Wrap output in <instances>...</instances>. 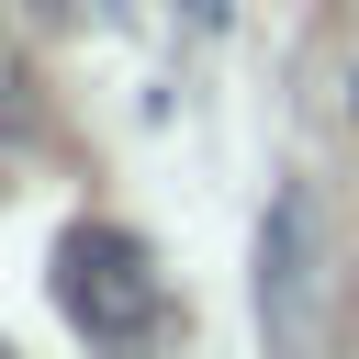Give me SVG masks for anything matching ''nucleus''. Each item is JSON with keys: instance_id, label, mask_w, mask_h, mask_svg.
Wrapping results in <instances>:
<instances>
[{"instance_id": "obj_2", "label": "nucleus", "mask_w": 359, "mask_h": 359, "mask_svg": "<svg viewBox=\"0 0 359 359\" xmlns=\"http://www.w3.org/2000/svg\"><path fill=\"white\" fill-rule=\"evenodd\" d=\"M314 303H325V224H314V191L280 180L269 224H258V337H269V359L314 348Z\"/></svg>"}, {"instance_id": "obj_3", "label": "nucleus", "mask_w": 359, "mask_h": 359, "mask_svg": "<svg viewBox=\"0 0 359 359\" xmlns=\"http://www.w3.org/2000/svg\"><path fill=\"white\" fill-rule=\"evenodd\" d=\"M34 11H67V0H34Z\"/></svg>"}, {"instance_id": "obj_4", "label": "nucleus", "mask_w": 359, "mask_h": 359, "mask_svg": "<svg viewBox=\"0 0 359 359\" xmlns=\"http://www.w3.org/2000/svg\"><path fill=\"white\" fill-rule=\"evenodd\" d=\"M0 359H11V348H0Z\"/></svg>"}, {"instance_id": "obj_1", "label": "nucleus", "mask_w": 359, "mask_h": 359, "mask_svg": "<svg viewBox=\"0 0 359 359\" xmlns=\"http://www.w3.org/2000/svg\"><path fill=\"white\" fill-rule=\"evenodd\" d=\"M45 292H56V314H67V337L90 359H157L168 348V269L123 224H67Z\"/></svg>"}]
</instances>
